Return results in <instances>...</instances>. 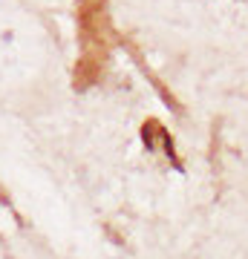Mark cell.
<instances>
[{"label": "cell", "mask_w": 248, "mask_h": 259, "mask_svg": "<svg viewBox=\"0 0 248 259\" xmlns=\"http://www.w3.org/2000/svg\"><path fill=\"white\" fill-rule=\"evenodd\" d=\"M78 40L81 58L75 66V90H87L101 78L110 61V47L116 40L107 15V0H78Z\"/></svg>", "instance_id": "cell-1"}]
</instances>
